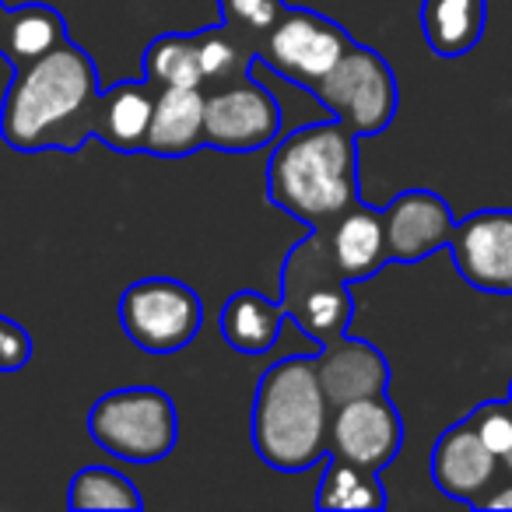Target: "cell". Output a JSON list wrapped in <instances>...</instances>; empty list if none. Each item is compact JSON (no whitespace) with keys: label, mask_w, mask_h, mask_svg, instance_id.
Listing matches in <instances>:
<instances>
[{"label":"cell","mask_w":512,"mask_h":512,"mask_svg":"<svg viewBox=\"0 0 512 512\" xmlns=\"http://www.w3.org/2000/svg\"><path fill=\"white\" fill-rule=\"evenodd\" d=\"M99 71L88 50L67 39L46 57L15 67L0 102V137L11 151H81L95 137Z\"/></svg>","instance_id":"6da1fadb"},{"label":"cell","mask_w":512,"mask_h":512,"mask_svg":"<svg viewBox=\"0 0 512 512\" xmlns=\"http://www.w3.org/2000/svg\"><path fill=\"white\" fill-rule=\"evenodd\" d=\"M267 197L309 228H327L358 200V137L341 120L309 123L278 141Z\"/></svg>","instance_id":"7a4b0ae2"},{"label":"cell","mask_w":512,"mask_h":512,"mask_svg":"<svg viewBox=\"0 0 512 512\" xmlns=\"http://www.w3.org/2000/svg\"><path fill=\"white\" fill-rule=\"evenodd\" d=\"M330 407L313 355H288L260 376L253 400V446L267 467L302 474L330 453Z\"/></svg>","instance_id":"3957f363"},{"label":"cell","mask_w":512,"mask_h":512,"mask_svg":"<svg viewBox=\"0 0 512 512\" xmlns=\"http://www.w3.org/2000/svg\"><path fill=\"white\" fill-rule=\"evenodd\" d=\"M281 306H285L288 320L316 348L348 334L355 299L348 292V281L337 271L327 239L316 228H309L306 239H299L288 249L285 267H281Z\"/></svg>","instance_id":"277c9868"},{"label":"cell","mask_w":512,"mask_h":512,"mask_svg":"<svg viewBox=\"0 0 512 512\" xmlns=\"http://www.w3.org/2000/svg\"><path fill=\"white\" fill-rule=\"evenodd\" d=\"M88 435L95 446L123 463H158L179 442V414L165 390L123 386L95 400L88 414Z\"/></svg>","instance_id":"5b68a950"},{"label":"cell","mask_w":512,"mask_h":512,"mask_svg":"<svg viewBox=\"0 0 512 512\" xmlns=\"http://www.w3.org/2000/svg\"><path fill=\"white\" fill-rule=\"evenodd\" d=\"M313 95L355 137H376L393 123L400 106L397 74L383 53L351 43V50L313 85Z\"/></svg>","instance_id":"8992f818"},{"label":"cell","mask_w":512,"mask_h":512,"mask_svg":"<svg viewBox=\"0 0 512 512\" xmlns=\"http://www.w3.org/2000/svg\"><path fill=\"white\" fill-rule=\"evenodd\" d=\"M123 334L148 355L183 351L204 327V302L176 278H144L120 299Z\"/></svg>","instance_id":"52a82bcc"},{"label":"cell","mask_w":512,"mask_h":512,"mask_svg":"<svg viewBox=\"0 0 512 512\" xmlns=\"http://www.w3.org/2000/svg\"><path fill=\"white\" fill-rule=\"evenodd\" d=\"M351 43L355 39L334 18H323L320 11L309 8H288L285 18L260 39L256 60H264V67L292 85L313 92L316 81L351 50Z\"/></svg>","instance_id":"ba28073f"},{"label":"cell","mask_w":512,"mask_h":512,"mask_svg":"<svg viewBox=\"0 0 512 512\" xmlns=\"http://www.w3.org/2000/svg\"><path fill=\"white\" fill-rule=\"evenodd\" d=\"M281 102L256 85L253 78H239L232 85L211 88L204 95V134L207 148L246 155L278 141L281 134Z\"/></svg>","instance_id":"9c48e42d"},{"label":"cell","mask_w":512,"mask_h":512,"mask_svg":"<svg viewBox=\"0 0 512 512\" xmlns=\"http://www.w3.org/2000/svg\"><path fill=\"white\" fill-rule=\"evenodd\" d=\"M449 253L470 288L484 295H512V211L488 207L456 221Z\"/></svg>","instance_id":"30bf717a"},{"label":"cell","mask_w":512,"mask_h":512,"mask_svg":"<svg viewBox=\"0 0 512 512\" xmlns=\"http://www.w3.org/2000/svg\"><path fill=\"white\" fill-rule=\"evenodd\" d=\"M404 446V421L386 393L337 404L330 414V453L369 470H383Z\"/></svg>","instance_id":"8fae6325"},{"label":"cell","mask_w":512,"mask_h":512,"mask_svg":"<svg viewBox=\"0 0 512 512\" xmlns=\"http://www.w3.org/2000/svg\"><path fill=\"white\" fill-rule=\"evenodd\" d=\"M390 264H421L453 239V211L432 190H404L383 207Z\"/></svg>","instance_id":"7c38bea8"},{"label":"cell","mask_w":512,"mask_h":512,"mask_svg":"<svg viewBox=\"0 0 512 512\" xmlns=\"http://www.w3.org/2000/svg\"><path fill=\"white\" fill-rule=\"evenodd\" d=\"M428 467H432V481L442 495L456 498V502H467L477 509V502L498 484L502 460L484 446L477 428L463 418L435 439Z\"/></svg>","instance_id":"4fadbf2b"},{"label":"cell","mask_w":512,"mask_h":512,"mask_svg":"<svg viewBox=\"0 0 512 512\" xmlns=\"http://www.w3.org/2000/svg\"><path fill=\"white\" fill-rule=\"evenodd\" d=\"M313 362L330 407L362 397H379V393L390 390V362L376 344L362 341V337L341 334L334 341L320 344Z\"/></svg>","instance_id":"5bb4252c"},{"label":"cell","mask_w":512,"mask_h":512,"mask_svg":"<svg viewBox=\"0 0 512 512\" xmlns=\"http://www.w3.org/2000/svg\"><path fill=\"white\" fill-rule=\"evenodd\" d=\"M316 232H323L337 271H341V278L348 281V285L376 278V274L390 264L383 211L369 207L365 200H358L355 207H348L334 225L316 228Z\"/></svg>","instance_id":"9a60e30c"},{"label":"cell","mask_w":512,"mask_h":512,"mask_svg":"<svg viewBox=\"0 0 512 512\" xmlns=\"http://www.w3.org/2000/svg\"><path fill=\"white\" fill-rule=\"evenodd\" d=\"M204 88H158L144 155L186 158L207 148L204 134Z\"/></svg>","instance_id":"2e32d148"},{"label":"cell","mask_w":512,"mask_h":512,"mask_svg":"<svg viewBox=\"0 0 512 512\" xmlns=\"http://www.w3.org/2000/svg\"><path fill=\"white\" fill-rule=\"evenodd\" d=\"M155 99L158 88L148 78L102 88L99 113H95V137L113 151H120V155L144 151L151 116H155Z\"/></svg>","instance_id":"e0dca14e"},{"label":"cell","mask_w":512,"mask_h":512,"mask_svg":"<svg viewBox=\"0 0 512 512\" xmlns=\"http://www.w3.org/2000/svg\"><path fill=\"white\" fill-rule=\"evenodd\" d=\"M285 320L288 313L281 302L267 299L260 292H235L221 306L218 327L225 344H232L239 355H267L278 344Z\"/></svg>","instance_id":"ac0fdd59"},{"label":"cell","mask_w":512,"mask_h":512,"mask_svg":"<svg viewBox=\"0 0 512 512\" xmlns=\"http://www.w3.org/2000/svg\"><path fill=\"white\" fill-rule=\"evenodd\" d=\"M488 0H425L421 4V32L435 57H463L484 36Z\"/></svg>","instance_id":"d6986e66"},{"label":"cell","mask_w":512,"mask_h":512,"mask_svg":"<svg viewBox=\"0 0 512 512\" xmlns=\"http://www.w3.org/2000/svg\"><path fill=\"white\" fill-rule=\"evenodd\" d=\"M64 43H67V22L57 8H50V4H22V8L8 11L4 53L0 57L11 60V67H22L46 57V53H53Z\"/></svg>","instance_id":"ffe728a7"},{"label":"cell","mask_w":512,"mask_h":512,"mask_svg":"<svg viewBox=\"0 0 512 512\" xmlns=\"http://www.w3.org/2000/svg\"><path fill=\"white\" fill-rule=\"evenodd\" d=\"M316 505L327 512L355 509V512H379L386 509V491L379 484V470H369L362 463H351L344 456L327 453L323 477L316 484Z\"/></svg>","instance_id":"44dd1931"},{"label":"cell","mask_w":512,"mask_h":512,"mask_svg":"<svg viewBox=\"0 0 512 512\" xmlns=\"http://www.w3.org/2000/svg\"><path fill=\"white\" fill-rule=\"evenodd\" d=\"M193 39H197L200 71H204V92L246 78L249 64L256 60V50H260L253 36H246L228 22L207 25V29L193 32Z\"/></svg>","instance_id":"7402d4cb"},{"label":"cell","mask_w":512,"mask_h":512,"mask_svg":"<svg viewBox=\"0 0 512 512\" xmlns=\"http://www.w3.org/2000/svg\"><path fill=\"white\" fill-rule=\"evenodd\" d=\"M144 78L155 88H204V71H200V53L193 32L158 36L144 50Z\"/></svg>","instance_id":"603a6c76"},{"label":"cell","mask_w":512,"mask_h":512,"mask_svg":"<svg viewBox=\"0 0 512 512\" xmlns=\"http://www.w3.org/2000/svg\"><path fill=\"white\" fill-rule=\"evenodd\" d=\"M71 509H144L141 491L134 488L130 477H123L113 467H85L71 477L67 491Z\"/></svg>","instance_id":"cb8c5ba5"},{"label":"cell","mask_w":512,"mask_h":512,"mask_svg":"<svg viewBox=\"0 0 512 512\" xmlns=\"http://www.w3.org/2000/svg\"><path fill=\"white\" fill-rule=\"evenodd\" d=\"M221 22L235 25L239 32L253 36L256 43L285 18L288 0H218Z\"/></svg>","instance_id":"d4e9b609"},{"label":"cell","mask_w":512,"mask_h":512,"mask_svg":"<svg viewBox=\"0 0 512 512\" xmlns=\"http://www.w3.org/2000/svg\"><path fill=\"white\" fill-rule=\"evenodd\" d=\"M467 421L477 428V435L484 439V446L502 460L505 449L512 446V404H509V397L488 400V404L474 407V411L467 414Z\"/></svg>","instance_id":"484cf974"},{"label":"cell","mask_w":512,"mask_h":512,"mask_svg":"<svg viewBox=\"0 0 512 512\" xmlns=\"http://www.w3.org/2000/svg\"><path fill=\"white\" fill-rule=\"evenodd\" d=\"M32 362V334L11 316H0V376L25 369Z\"/></svg>","instance_id":"4316f807"},{"label":"cell","mask_w":512,"mask_h":512,"mask_svg":"<svg viewBox=\"0 0 512 512\" xmlns=\"http://www.w3.org/2000/svg\"><path fill=\"white\" fill-rule=\"evenodd\" d=\"M477 509H512V481L495 484V488L477 502Z\"/></svg>","instance_id":"83f0119b"},{"label":"cell","mask_w":512,"mask_h":512,"mask_svg":"<svg viewBox=\"0 0 512 512\" xmlns=\"http://www.w3.org/2000/svg\"><path fill=\"white\" fill-rule=\"evenodd\" d=\"M8 4H4V0H0V53H4V25H8Z\"/></svg>","instance_id":"f1b7e54d"},{"label":"cell","mask_w":512,"mask_h":512,"mask_svg":"<svg viewBox=\"0 0 512 512\" xmlns=\"http://www.w3.org/2000/svg\"><path fill=\"white\" fill-rule=\"evenodd\" d=\"M502 470H505V474L512 477V446L505 449V456H502Z\"/></svg>","instance_id":"f546056e"},{"label":"cell","mask_w":512,"mask_h":512,"mask_svg":"<svg viewBox=\"0 0 512 512\" xmlns=\"http://www.w3.org/2000/svg\"><path fill=\"white\" fill-rule=\"evenodd\" d=\"M509 404H512V383H509Z\"/></svg>","instance_id":"4dcf8cb0"}]
</instances>
